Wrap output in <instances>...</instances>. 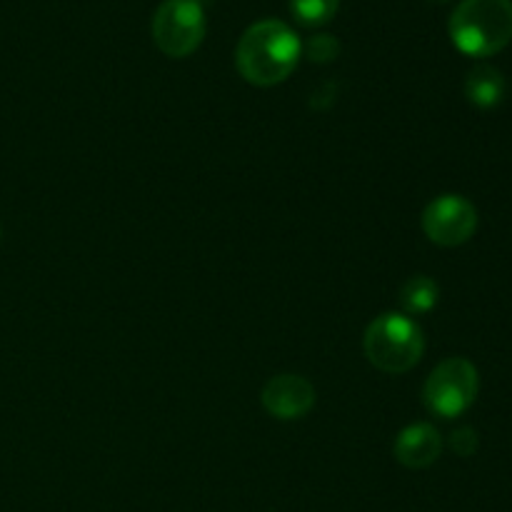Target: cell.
<instances>
[{"instance_id":"obj_1","label":"cell","mask_w":512,"mask_h":512,"mask_svg":"<svg viewBox=\"0 0 512 512\" xmlns=\"http://www.w3.org/2000/svg\"><path fill=\"white\" fill-rule=\"evenodd\" d=\"M303 55V43L283 20H260L253 23L235 48V68L258 88L283 83L290 78Z\"/></svg>"},{"instance_id":"obj_2","label":"cell","mask_w":512,"mask_h":512,"mask_svg":"<svg viewBox=\"0 0 512 512\" xmlns=\"http://www.w3.org/2000/svg\"><path fill=\"white\" fill-rule=\"evenodd\" d=\"M450 40L470 58H490L512 40V0H463L448 23Z\"/></svg>"},{"instance_id":"obj_3","label":"cell","mask_w":512,"mask_h":512,"mask_svg":"<svg viewBox=\"0 0 512 512\" xmlns=\"http://www.w3.org/2000/svg\"><path fill=\"white\" fill-rule=\"evenodd\" d=\"M365 358L378 370L400 375L413 370L425 353L420 325L405 313H383L368 325L363 338Z\"/></svg>"},{"instance_id":"obj_4","label":"cell","mask_w":512,"mask_h":512,"mask_svg":"<svg viewBox=\"0 0 512 512\" xmlns=\"http://www.w3.org/2000/svg\"><path fill=\"white\" fill-rule=\"evenodd\" d=\"M205 10L198 0H163L153 15L155 48L168 58H188L205 38Z\"/></svg>"},{"instance_id":"obj_5","label":"cell","mask_w":512,"mask_h":512,"mask_svg":"<svg viewBox=\"0 0 512 512\" xmlns=\"http://www.w3.org/2000/svg\"><path fill=\"white\" fill-rule=\"evenodd\" d=\"M478 390V368L465 358H448L425 380V408L438 418H458L475 403Z\"/></svg>"},{"instance_id":"obj_6","label":"cell","mask_w":512,"mask_h":512,"mask_svg":"<svg viewBox=\"0 0 512 512\" xmlns=\"http://www.w3.org/2000/svg\"><path fill=\"white\" fill-rule=\"evenodd\" d=\"M423 230L440 248H458L478 230V210L463 195H440L423 210Z\"/></svg>"},{"instance_id":"obj_7","label":"cell","mask_w":512,"mask_h":512,"mask_svg":"<svg viewBox=\"0 0 512 512\" xmlns=\"http://www.w3.org/2000/svg\"><path fill=\"white\" fill-rule=\"evenodd\" d=\"M263 408L278 420H300L313 410L315 388L303 375H278L263 388Z\"/></svg>"},{"instance_id":"obj_8","label":"cell","mask_w":512,"mask_h":512,"mask_svg":"<svg viewBox=\"0 0 512 512\" xmlns=\"http://www.w3.org/2000/svg\"><path fill=\"white\" fill-rule=\"evenodd\" d=\"M395 460L410 470H423L430 468L435 460L443 453V438L438 430L428 423L410 425V428L400 430L393 445Z\"/></svg>"},{"instance_id":"obj_9","label":"cell","mask_w":512,"mask_h":512,"mask_svg":"<svg viewBox=\"0 0 512 512\" xmlns=\"http://www.w3.org/2000/svg\"><path fill=\"white\" fill-rule=\"evenodd\" d=\"M505 90L508 85H505L503 73L493 65H475L465 78V98L480 110H490L503 103Z\"/></svg>"},{"instance_id":"obj_10","label":"cell","mask_w":512,"mask_h":512,"mask_svg":"<svg viewBox=\"0 0 512 512\" xmlns=\"http://www.w3.org/2000/svg\"><path fill=\"white\" fill-rule=\"evenodd\" d=\"M440 288L428 275H415L400 288V303H403L405 315H423L438 305Z\"/></svg>"},{"instance_id":"obj_11","label":"cell","mask_w":512,"mask_h":512,"mask_svg":"<svg viewBox=\"0 0 512 512\" xmlns=\"http://www.w3.org/2000/svg\"><path fill=\"white\" fill-rule=\"evenodd\" d=\"M340 8V0H290V13L305 28H320L330 23Z\"/></svg>"},{"instance_id":"obj_12","label":"cell","mask_w":512,"mask_h":512,"mask_svg":"<svg viewBox=\"0 0 512 512\" xmlns=\"http://www.w3.org/2000/svg\"><path fill=\"white\" fill-rule=\"evenodd\" d=\"M303 53L308 55L313 63H330L333 58H338L340 43L333 35H315V38L305 45Z\"/></svg>"},{"instance_id":"obj_13","label":"cell","mask_w":512,"mask_h":512,"mask_svg":"<svg viewBox=\"0 0 512 512\" xmlns=\"http://www.w3.org/2000/svg\"><path fill=\"white\" fill-rule=\"evenodd\" d=\"M450 448H453L455 455H460V458H470V455L478 453L480 448V438L478 433H475L473 428H458L453 435H450Z\"/></svg>"},{"instance_id":"obj_14","label":"cell","mask_w":512,"mask_h":512,"mask_svg":"<svg viewBox=\"0 0 512 512\" xmlns=\"http://www.w3.org/2000/svg\"><path fill=\"white\" fill-rule=\"evenodd\" d=\"M428 3H435V5H445V3H450V0H428Z\"/></svg>"}]
</instances>
